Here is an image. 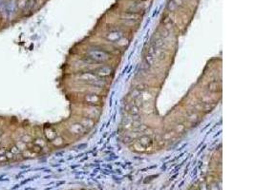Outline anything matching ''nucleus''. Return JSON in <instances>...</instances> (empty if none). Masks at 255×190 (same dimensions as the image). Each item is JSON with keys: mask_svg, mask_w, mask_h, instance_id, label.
<instances>
[{"mask_svg": "<svg viewBox=\"0 0 255 190\" xmlns=\"http://www.w3.org/2000/svg\"><path fill=\"white\" fill-rule=\"evenodd\" d=\"M89 58L91 59L98 61V62H102L106 59V54L104 51L99 50H90V51L88 53Z\"/></svg>", "mask_w": 255, "mask_h": 190, "instance_id": "nucleus-1", "label": "nucleus"}, {"mask_svg": "<svg viewBox=\"0 0 255 190\" xmlns=\"http://www.w3.org/2000/svg\"><path fill=\"white\" fill-rule=\"evenodd\" d=\"M122 37V35L118 32V30H112V32H110L107 34V36H106L107 40L112 43H119Z\"/></svg>", "mask_w": 255, "mask_h": 190, "instance_id": "nucleus-2", "label": "nucleus"}, {"mask_svg": "<svg viewBox=\"0 0 255 190\" xmlns=\"http://www.w3.org/2000/svg\"><path fill=\"white\" fill-rule=\"evenodd\" d=\"M98 72L101 76H108V75H110V73H111V68L103 66V67H101L99 68Z\"/></svg>", "mask_w": 255, "mask_h": 190, "instance_id": "nucleus-3", "label": "nucleus"}]
</instances>
